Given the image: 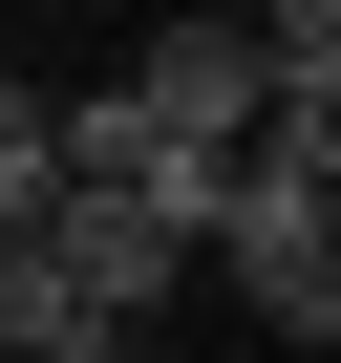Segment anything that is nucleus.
<instances>
[{"mask_svg": "<svg viewBox=\"0 0 341 363\" xmlns=\"http://www.w3.org/2000/svg\"><path fill=\"white\" fill-rule=\"evenodd\" d=\"M107 107H128V150H256V43L235 22H149Z\"/></svg>", "mask_w": 341, "mask_h": 363, "instance_id": "obj_2", "label": "nucleus"}, {"mask_svg": "<svg viewBox=\"0 0 341 363\" xmlns=\"http://www.w3.org/2000/svg\"><path fill=\"white\" fill-rule=\"evenodd\" d=\"M43 278H64V299H86L107 342H149L170 299H192V257H170V235H149L128 193H43Z\"/></svg>", "mask_w": 341, "mask_h": 363, "instance_id": "obj_3", "label": "nucleus"}, {"mask_svg": "<svg viewBox=\"0 0 341 363\" xmlns=\"http://www.w3.org/2000/svg\"><path fill=\"white\" fill-rule=\"evenodd\" d=\"M43 363H128V342H43Z\"/></svg>", "mask_w": 341, "mask_h": 363, "instance_id": "obj_5", "label": "nucleus"}, {"mask_svg": "<svg viewBox=\"0 0 341 363\" xmlns=\"http://www.w3.org/2000/svg\"><path fill=\"white\" fill-rule=\"evenodd\" d=\"M214 278H235V299H256V320H277L299 363L341 342V150H277V128L235 150V214H214Z\"/></svg>", "mask_w": 341, "mask_h": 363, "instance_id": "obj_1", "label": "nucleus"}, {"mask_svg": "<svg viewBox=\"0 0 341 363\" xmlns=\"http://www.w3.org/2000/svg\"><path fill=\"white\" fill-rule=\"evenodd\" d=\"M43 193H64V128H43V86H0V235H43Z\"/></svg>", "mask_w": 341, "mask_h": 363, "instance_id": "obj_4", "label": "nucleus"}]
</instances>
